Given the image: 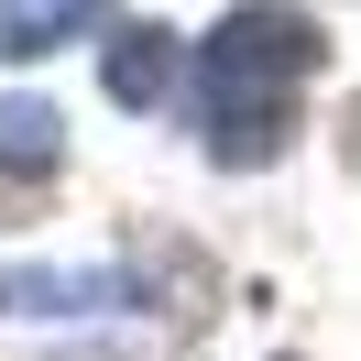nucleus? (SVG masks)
I'll return each instance as SVG.
<instances>
[{
    "label": "nucleus",
    "mask_w": 361,
    "mask_h": 361,
    "mask_svg": "<svg viewBox=\"0 0 361 361\" xmlns=\"http://www.w3.org/2000/svg\"><path fill=\"white\" fill-rule=\"evenodd\" d=\"M44 208V186H23V176H0V219H33Z\"/></svg>",
    "instance_id": "423d86ee"
},
{
    "label": "nucleus",
    "mask_w": 361,
    "mask_h": 361,
    "mask_svg": "<svg viewBox=\"0 0 361 361\" xmlns=\"http://www.w3.org/2000/svg\"><path fill=\"white\" fill-rule=\"evenodd\" d=\"M132 263H142V307H164L176 329H197V317H208V263H186L176 230H142Z\"/></svg>",
    "instance_id": "f03ea898"
},
{
    "label": "nucleus",
    "mask_w": 361,
    "mask_h": 361,
    "mask_svg": "<svg viewBox=\"0 0 361 361\" xmlns=\"http://www.w3.org/2000/svg\"><path fill=\"white\" fill-rule=\"evenodd\" d=\"M110 0H0V55L23 66V55H55L66 33H88Z\"/></svg>",
    "instance_id": "20e7f679"
},
{
    "label": "nucleus",
    "mask_w": 361,
    "mask_h": 361,
    "mask_svg": "<svg viewBox=\"0 0 361 361\" xmlns=\"http://www.w3.org/2000/svg\"><path fill=\"white\" fill-rule=\"evenodd\" d=\"M11 154H33V164L55 154V110H44V99H23V110H0V164H11Z\"/></svg>",
    "instance_id": "39448f33"
},
{
    "label": "nucleus",
    "mask_w": 361,
    "mask_h": 361,
    "mask_svg": "<svg viewBox=\"0 0 361 361\" xmlns=\"http://www.w3.org/2000/svg\"><path fill=\"white\" fill-rule=\"evenodd\" d=\"M317 23L307 11H285V0H252V11H230L219 33L197 44V132L219 164H263L274 142L295 132V88L317 77Z\"/></svg>",
    "instance_id": "f257e3e1"
},
{
    "label": "nucleus",
    "mask_w": 361,
    "mask_h": 361,
    "mask_svg": "<svg viewBox=\"0 0 361 361\" xmlns=\"http://www.w3.org/2000/svg\"><path fill=\"white\" fill-rule=\"evenodd\" d=\"M176 66H186V44H176V33H164V23H132V33L110 44V99H121V110H164Z\"/></svg>",
    "instance_id": "7ed1b4c3"
},
{
    "label": "nucleus",
    "mask_w": 361,
    "mask_h": 361,
    "mask_svg": "<svg viewBox=\"0 0 361 361\" xmlns=\"http://www.w3.org/2000/svg\"><path fill=\"white\" fill-rule=\"evenodd\" d=\"M55 361H121V350H55Z\"/></svg>",
    "instance_id": "0eeeda50"
}]
</instances>
